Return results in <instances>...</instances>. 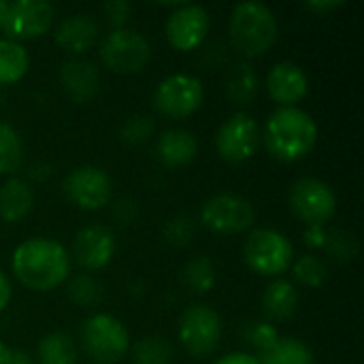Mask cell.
Wrapping results in <instances>:
<instances>
[{"label": "cell", "mask_w": 364, "mask_h": 364, "mask_svg": "<svg viewBox=\"0 0 364 364\" xmlns=\"http://www.w3.org/2000/svg\"><path fill=\"white\" fill-rule=\"evenodd\" d=\"M21 286L34 292H51L70 275V254L53 239L34 237L17 245L11 260Z\"/></svg>", "instance_id": "1"}, {"label": "cell", "mask_w": 364, "mask_h": 364, "mask_svg": "<svg viewBox=\"0 0 364 364\" xmlns=\"http://www.w3.org/2000/svg\"><path fill=\"white\" fill-rule=\"evenodd\" d=\"M260 136L275 160L296 162L314 151L318 143V124L299 107H279L269 115Z\"/></svg>", "instance_id": "2"}, {"label": "cell", "mask_w": 364, "mask_h": 364, "mask_svg": "<svg viewBox=\"0 0 364 364\" xmlns=\"http://www.w3.org/2000/svg\"><path fill=\"white\" fill-rule=\"evenodd\" d=\"M228 36L232 47L245 58L264 55L279 38L275 13L262 2L235 4L228 19Z\"/></svg>", "instance_id": "3"}, {"label": "cell", "mask_w": 364, "mask_h": 364, "mask_svg": "<svg viewBox=\"0 0 364 364\" xmlns=\"http://www.w3.org/2000/svg\"><path fill=\"white\" fill-rule=\"evenodd\" d=\"M243 258L254 273L262 277H277L292 267L294 247L284 232L275 228H258L245 239Z\"/></svg>", "instance_id": "4"}, {"label": "cell", "mask_w": 364, "mask_h": 364, "mask_svg": "<svg viewBox=\"0 0 364 364\" xmlns=\"http://www.w3.org/2000/svg\"><path fill=\"white\" fill-rule=\"evenodd\" d=\"M79 339L85 354L98 364H113L122 360L130 348L126 326L109 314L90 316L81 324Z\"/></svg>", "instance_id": "5"}, {"label": "cell", "mask_w": 364, "mask_h": 364, "mask_svg": "<svg viewBox=\"0 0 364 364\" xmlns=\"http://www.w3.org/2000/svg\"><path fill=\"white\" fill-rule=\"evenodd\" d=\"M181 348L194 356L205 358L213 354L222 339V320L209 305H190L177 324Z\"/></svg>", "instance_id": "6"}, {"label": "cell", "mask_w": 364, "mask_h": 364, "mask_svg": "<svg viewBox=\"0 0 364 364\" xmlns=\"http://www.w3.org/2000/svg\"><path fill=\"white\" fill-rule=\"evenodd\" d=\"M100 58L109 70L119 75H132L145 68L151 58V47L141 32L132 28H117L102 38Z\"/></svg>", "instance_id": "7"}, {"label": "cell", "mask_w": 364, "mask_h": 364, "mask_svg": "<svg viewBox=\"0 0 364 364\" xmlns=\"http://www.w3.org/2000/svg\"><path fill=\"white\" fill-rule=\"evenodd\" d=\"M292 213L307 226H326L337 211V196L333 188L316 177L294 181L288 194Z\"/></svg>", "instance_id": "8"}, {"label": "cell", "mask_w": 364, "mask_h": 364, "mask_svg": "<svg viewBox=\"0 0 364 364\" xmlns=\"http://www.w3.org/2000/svg\"><path fill=\"white\" fill-rule=\"evenodd\" d=\"M205 100V87L198 77L177 73L162 79L154 92V107L166 117L181 119L200 109Z\"/></svg>", "instance_id": "9"}, {"label": "cell", "mask_w": 364, "mask_h": 364, "mask_svg": "<svg viewBox=\"0 0 364 364\" xmlns=\"http://www.w3.org/2000/svg\"><path fill=\"white\" fill-rule=\"evenodd\" d=\"M200 222L215 235H239L254 226V205L239 194H215L205 200Z\"/></svg>", "instance_id": "10"}, {"label": "cell", "mask_w": 364, "mask_h": 364, "mask_svg": "<svg viewBox=\"0 0 364 364\" xmlns=\"http://www.w3.org/2000/svg\"><path fill=\"white\" fill-rule=\"evenodd\" d=\"M262 136L258 122L247 113L230 115L218 130L215 145L222 160L230 164H243L252 160L260 149Z\"/></svg>", "instance_id": "11"}, {"label": "cell", "mask_w": 364, "mask_h": 364, "mask_svg": "<svg viewBox=\"0 0 364 364\" xmlns=\"http://www.w3.org/2000/svg\"><path fill=\"white\" fill-rule=\"evenodd\" d=\"M62 190L75 207L98 211L111 200V177L100 166L85 164L66 175Z\"/></svg>", "instance_id": "12"}, {"label": "cell", "mask_w": 364, "mask_h": 364, "mask_svg": "<svg viewBox=\"0 0 364 364\" xmlns=\"http://www.w3.org/2000/svg\"><path fill=\"white\" fill-rule=\"evenodd\" d=\"M53 17L55 11L45 0H15L9 2L2 32L17 43L26 38H36L51 30Z\"/></svg>", "instance_id": "13"}, {"label": "cell", "mask_w": 364, "mask_h": 364, "mask_svg": "<svg viewBox=\"0 0 364 364\" xmlns=\"http://www.w3.org/2000/svg\"><path fill=\"white\" fill-rule=\"evenodd\" d=\"M209 34V13L200 4L179 2L166 19V38L177 51L196 49Z\"/></svg>", "instance_id": "14"}, {"label": "cell", "mask_w": 364, "mask_h": 364, "mask_svg": "<svg viewBox=\"0 0 364 364\" xmlns=\"http://www.w3.org/2000/svg\"><path fill=\"white\" fill-rule=\"evenodd\" d=\"M115 254V237L107 226L90 224L83 226L73 239V256L81 269L85 271H100L105 269Z\"/></svg>", "instance_id": "15"}, {"label": "cell", "mask_w": 364, "mask_h": 364, "mask_svg": "<svg viewBox=\"0 0 364 364\" xmlns=\"http://www.w3.org/2000/svg\"><path fill=\"white\" fill-rule=\"evenodd\" d=\"M267 90L279 107H296V102H301L309 92V79L296 62L286 60L277 62L269 70Z\"/></svg>", "instance_id": "16"}, {"label": "cell", "mask_w": 364, "mask_h": 364, "mask_svg": "<svg viewBox=\"0 0 364 364\" xmlns=\"http://www.w3.org/2000/svg\"><path fill=\"white\" fill-rule=\"evenodd\" d=\"M60 83L75 102H90L98 94L100 75L92 62L83 58H73L62 64Z\"/></svg>", "instance_id": "17"}, {"label": "cell", "mask_w": 364, "mask_h": 364, "mask_svg": "<svg viewBox=\"0 0 364 364\" xmlns=\"http://www.w3.org/2000/svg\"><path fill=\"white\" fill-rule=\"evenodd\" d=\"M96 36H98V23L94 17L85 13H77V15L62 19L53 34L55 43L68 53L87 51L96 43Z\"/></svg>", "instance_id": "18"}, {"label": "cell", "mask_w": 364, "mask_h": 364, "mask_svg": "<svg viewBox=\"0 0 364 364\" xmlns=\"http://www.w3.org/2000/svg\"><path fill=\"white\" fill-rule=\"evenodd\" d=\"M260 305L269 320L273 322L290 320L299 309V290L292 282L279 277L264 288Z\"/></svg>", "instance_id": "19"}, {"label": "cell", "mask_w": 364, "mask_h": 364, "mask_svg": "<svg viewBox=\"0 0 364 364\" xmlns=\"http://www.w3.org/2000/svg\"><path fill=\"white\" fill-rule=\"evenodd\" d=\"M158 156L162 160V164L177 168V166H186L196 158L198 151V141L192 132L181 130V128H173L160 134L158 139Z\"/></svg>", "instance_id": "20"}, {"label": "cell", "mask_w": 364, "mask_h": 364, "mask_svg": "<svg viewBox=\"0 0 364 364\" xmlns=\"http://www.w3.org/2000/svg\"><path fill=\"white\" fill-rule=\"evenodd\" d=\"M34 205V194L28 181L11 177L0 186V218L6 224L21 222Z\"/></svg>", "instance_id": "21"}, {"label": "cell", "mask_w": 364, "mask_h": 364, "mask_svg": "<svg viewBox=\"0 0 364 364\" xmlns=\"http://www.w3.org/2000/svg\"><path fill=\"white\" fill-rule=\"evenodd\" d=\"M79 354L75 339L64 331L45 335L36 346V364H77Z\"/></svg>", "instance_id": "22"}, {"label": "cell", "mask_w": 364, "mask_h": 364, "mask_svg": "<svg viewBox=\"0 0 364 364\" xmlns=\"http://www.w3.org/2000/svg\"><path fill=\"white\" fill-rule=\"evenodd\" d=\"M30 66L28 49L11 38H0V85L17 83Z\"/></svg>", "instance_id": "23"}, {"label": "cell", "mask_w": 364, "mask_h": 364, "mask_svg": "<svg viewBox=\"0 0 364 364\" xmlns=\"http://www.w3.org/2000/svg\"><path fill=\"white\" fill-rule=\"evenodd\" d=\"M258 94V75L252 64L239 62L226 75V96L235 105H250Z\"/></svg>", "instance_id": "24"}, {"label": "cell", "mask_w": 364, "mask_h": 364, "mask_svg": "<svg viewBox=\"0 0 364 364\" xmlns=\"http://www.w3.org/2000/svg\"><path fill=\"white\" fill-rule=\"evenodd\" d=\"M260 364H314V352L307 343L294 337H279V341L258 356Z\"/></svg>", "instance_id": "25"}, {"label": "cell", "mask_w": 364, "mask_h": 364, "mask_svg": "<svg viewBox=\"0 0 364 364\" xmlns=\"http://www.w3.org/2000/svg\"><path fill=\"white\" fill-rule=\"evenodd\" d=\"M181 279L190 292L205 294L215 286V264L207 256H196L186 262L181 271Z\"/></svg>", "instance_id": "26"}, {"label": "cell", "mask_w": 364, "mask_h": 364, "mask_svg": "<svg viewBox=\"0 0 364 364\" xmlns=\"http://www.w3.org/2000/svg\"><path fill=\"white\" fill-rule=\"evenodd\" d=\"M23 162V145L17 130L0 122V175H13Z\"/></svg>", "instance_id": "27"}, {"label": "cell", "mask_w": 364, "mask_h": 364, "mask_svg": "<svg viewBox=\"0 0 364 364\" xmlns=\"http://www.w3.org/2000/svg\"><path fill=\"white\" fill-rule=\"evenodd\" d=\"M66 296L77 307L90 309V307H94V305L100 303V299H102V286L98 284L96 277L87 275V273H81V275H75V277L68 279V284H66Z\"/></svg>", "instance_id": "28"}, {"label": "cell", "mask_w": 364, "mask_h": 364, "mask_svg": "<svg viewBox=\"0 0 364 364\" xmlns=\"http://www.w3.org/2000/svg\"><path fill=\"white\" fill-rule=\"evenodd\" d=\"M292 275L301 286L320 288L328 279V264L324 262V258L316 254H305L292 262Z\"/></svg>", "instance_id": "29"}, {"label": "cell", "mask_w": 364, "mask_h": 364, "mask_svg": "<svg viewBox=\"0 0 364 364\" xmlns=\"http://www.w3.org/2000/svg\"><path fill=\"white\" fill-rule=\"evenodd\" d=\"M134 358L139 364H168L173 358V348L164 337L147 335L136 341Z\"/></svg>", "instance_id": "30"}, {"label": "cell", "mask_w": 364, "mask_h": 364, "mask_svg": "<svg viewBox=\"0 0 364 364\" xmlns=\"http://www.w3.org/2000/svg\"><path fill=\"white\" fill-rule=\"evenodd\" d=\"M322 250L333 260L348 262V260H354L358 254V239L354 232H348L343 228H333V230H326V241Z\"/></svg>", "instance_id": "31"}, {"label": "cell", "mask_w": 364, "mask_h": 364, "mask_svg": "<svg viewBox=\"0 0 364 364\" xmlns=\"http://www.w3.org/2000/svg\"><path fill=\"white\" fill-rule=\"evenodd\" d=\"M243 339L260 354H264L279 341V331L271 322H247L243 326Z\"/></svg>", "instance_id": "32"}, {"label": "cell", "mask_w": 364, "mask_h": 364, "mask_svg": "<svg viewBox=\"0 0 364 364\" xmlns=\"http://www.w3.org/2000/svg\"><path fill=\"white\" fill-rule=\"evenodd\" d=\"M156 124L149 115H132L122 126V141L128 145H141L147 143L154 136Z\"/></svg>", "instance_id": "33"}, {"label": "cell", "mask_w": 364, "mask_h": 364, "mask_svg": "<svg viewBox=\"0 0 364 364\" xmlns=\"http://www.w3.org/2000/svg\"><path fill=\"white\" fill-rule=\"evenodd\" d=\"M194 232H196V224L188 215H175L164 226V239H166V243H171L175 247L188 245L190 239L194 237Z\"/></svg>", "instance_id": "34"}, {"label": "cell", "mask_w": 364, "mask_h": 364, "mask_svg": "<svg viewBox=\"0 0 364 364\" xmlns=\"http://www.w3.org/2000/svg\"><path fill=\"white\" fill-rule=\"evenodd\" d=\"M102 13H105L107 21L113 26V30H117V28H126V21L130 19L132 6L124 0H111V2L102 4Z\"/></svg>", "instance_id": "35"}, {"label": "cell", "mask_w": 364, "mask_h": 364, "mask_svg": "<svg viewBox=\"0 0 364 364\" xmlns=\"http://www.w3.org/2000/svg\"><path fill=\"white\" fill-rule=\"evenodd\" d=\"M136 215H139L136 203L130 198H122L113 207V218L117 220V224H132L136 220Z\"/></svg>", "instance_id": "36"}, {"label": "cell", "mask_w": 364, "mask_h": 364, "mask_svg": "<svg viewBox=\"0 0 364 364\" xmlns=\"http://www.w3.org/2000/svg\"><path fill=\"white\" fill-rule=\"evenodd\" d=\"M326 241V228L324 226H307L305 230V245L314 250H322Z\"/></svg>", "instance_id": "37"}, {"label": "cell", "mask_w": 364, "mask_h": 364, "mask_svg": "<svg viewBox=\"0 0 364 364\" xmlns=\"http://www.w3.org/2000/svg\"><path fill=\"white\" fill-rule=\"evenodd\" d=\"M343 4H346L343 0H314V2H305V9H309L318 15H326V13L341 9Z\"/></svg>", "instance_id": "38"}, {"label": "cell", "mask_w": 364, "mask_h": 364, "mask_svg": "<svg viewBox=\"0 0 364 364\" xmlns=\"http://www.w3.org/2000/svg\"><path fill=\"white\" fill-rule=\"evenodd\" d=\"M213 364H260L258 356H252L247 352H230L222 358H218Z\"/></svg>", "instance_id": "39"}, {"label": "cell", "mask_w": 364, "mask_h": 364, "mask_svg": "<svg viewBox=\"0 0 364 364\" xmlns=\"http://www.w3.org/2000/svg\"><path fill=\"white\" fill-rule=\"evenodd\" d=\"M0 364H36V360L32 356L19 352V350H6V354H4Z\"/></svg>", "instance_id": "40"}, {"label": "cell", "mask_w": 364, "mask_h": 364, "mask_svg": "<svg viewBox=\"0 0 364 364\" xmlns=\"http://www.w3.org/2000/svg\"><path fill=\"white\" fill-rule=\"evenodd\" d=\"M11 294H13V290H11V282H9V277L0 271V311L9 305Z\"/></svg>", "instance_id": "41"}, {"label": "cell", "mask_w": 364, "mask_h": 364, "mask_svg": "<svg viewBox=\"0 0 364 364\" xmlns=\"http://www.w3.org/2000/svg\"><path fill=\"white\" fill-rule=\"evenodd\" d=\"M6 11H9V2L0 0V30L4 26V19H6Z\"/></svg>", "instance_id": "42"}, {"label": "cell", "mask_w": 364, "mask_h": 364, "mask_svg": "<svg viewBox=\"0 0 364 364\" xmlns=\"http://www.w3.org/2000/svg\"><path fill=\"white\" fill-rule=\"evenodd\" d=\"M6 350H9V348L0 341V363H2V358H4V354H6Z\"/></svg>", "instance_id": "43"}, {"label": "cell", "mask_w": 364, "mask_h": 364, "mask_svg": "<svg viewBox=\"0 0 364 364\" xmlns=\"http://www.w3.org/2000/svg\"><path fill=\"white\" fill-rule=\"evenodd\" d=\"M134 364H139V363H134Z\"/></svg>", "instance_id": "44"}]
</instances>
